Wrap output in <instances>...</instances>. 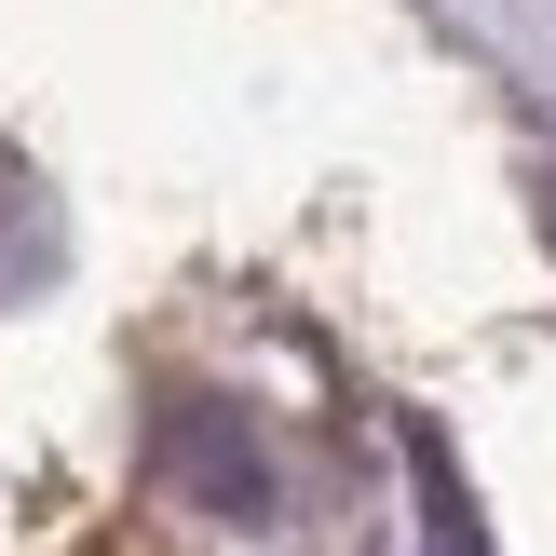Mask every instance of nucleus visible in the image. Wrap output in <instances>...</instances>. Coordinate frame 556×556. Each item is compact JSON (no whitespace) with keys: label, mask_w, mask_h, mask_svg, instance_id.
Returning a JSON list of instances; mask_svg holds the SVG:
<instances>
[{"label":"nucleus","mask_w":556,"mask_h":556,"mask_svg":"<svg viewBox=\"0 0 556 556\" xmlns=\"http://www.w3.org/2000/svg\"><path fill=\"white\" fill-rule=\"evenodd\" d=\"M177 476L204 489V503H258V462H244L217 421H177Z\"/></svg>","instance_id":"nucleus-1"}]
</instances>
